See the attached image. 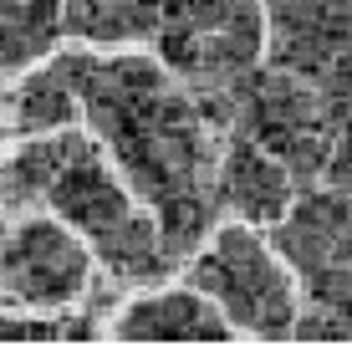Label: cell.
I'll return each instance as SVG.
<instances>
[{
	"label": "cell",
	"instance_id": "obj_12",
	"mask_svg": "<svg viewBox=\"0 0 352 352\" xmlns=\"http://www.w3.org/2000/svg\"><path fill=\"white\" fill-rule=\"evenodd\" d=\"M0 138H6V123H0Z\"/></svg>",
	"mask_w": 352,
	"mask_h": 352
},
{
	"label": "cell",
	"instance_id": "obj_6",
	"mask_svg": "<svg viewBox=\"0 0 352 352\" xmlns=\"http://www.w3.org/2000/svg\"><path fill=\"white\" fill-rule=\"evenodd\" d=\"M118 342H230L235 327L204 291H153L118 311L113 322Z\"/></svg>",
	"mask_w": 352,
	"mask_h": 352
},
{
	"label": "cell",
	"instance_id": "obj_3",
	"mask_svg": "<svg viewBox=\"0 0 352 352\" xmlns=\"http://www.w3.org/2000/svg\"><path fill=\"white\" fill-rule=\"evenodd\" d=\"M265 46V10L261 0H164L159 52L168 72L204 97V107L230 102L245 87Z\"/></svg>",
	"mask_w": 352,
	"mask_h": 352
},
{
	"label": "cell",
	"instance_id": "obj_8",
	"mask_svg": "<svg viewBox=\"0 0 352 352\" xmlns=\"http://www.w3.org/2000/svg\"><path fill=\"white\" fill-rule=\"evenodd\" d=\"M82 113L77 102V82H72V67L67 56H56L52 67L31 72L26 82H21L16 92H10L6 113H0V123L6 133H21V138H41V133H56V128H72Z\"/></svg>",
	"mask_w": 352,
	"mask_h": 352
},
{
	"label": "cell",
	"instance_id": "obj_1",
	"mask_svg": "<svg viewBox=\"0 0 352 352\" xmlns=\"http://www.w3.org/2000/svg\"><path fill=\"white\" fill-rule=\"evenodd\" d=\"M77 102L128 189L153 210L174 261L210 240L220 148L204 107L148 56H67Z\"/></svg>",
	"mask_w": 352,
	"mask_h": 352
},
{
	"label": "cell",
	"instance_id": "obj_2",
	"mask_svg": "<svg viewBox=\"0 0 352 352\" xmlns=\"http://www.w3.org/2000/svg\"><path fill=\"white\" fill-rule=\"evenodd\" d=\"M0 189H6V210L46 204L62 225L87 240V250L123 286H148L179 265L164 245L153 210L128 189L102 143L77 128L26 138L0 164Z\"/></svg>",
	"mask_w": 352,
	"mask_h": 352
},
{
	"label": "cell",
	"instance_id": "obj_7",
	"mask_svg": "<svg viewBox=\"0 0 352 352\" xmlns=\"http://www.w3.org/2000/svg\"><path fill=\"white\" fill-rule=\"evenodd\" d=\"M214 194L250 225H271L291 210V174L281 168L276 153L256 148V143H235L220 153V184Z\"/></svg>",
	"mask_w": 352,
	"mask_h": 352
},
{
	"label": "cell",
	"instance_id": "obj_11",
	"mask_svg": "<svg viewBox=\"0 0 352 352\" xmlns=\"http://www.w3.org/2000/svg\"><path fill=\"white\" fill-rule=\"evenodd\" d=\"M92 337V322L77 317H56V311H41V317H0V342H82Z\"/></svg>",
	"mask_w": 352,
	"mask_h": 352
},
{
	"label": "cell",
	"instance_id": "obj_9",
	"mask_svg": "<svg viewBox=\"0 0 352 352\" xmlns=\"http://www.w3.org/2000/svg\"><path fill=\"white\" fill-rule=\"evenodd\" d=\"M164 0H62V31L92 46H123L159 36Z\"/></svg>",
	"mask_w": 352,
	"mask_h": 352
},
{
	"label": "cell",
	"instance_id": "obj_5",
	"mask_svg": "<svg viewBox=\"0 0 352 352\" xmlns=\"http://www.w3.org/2000/svg\"><path fill=\"white\" fill-rule=\"evenodd\" d=\"M97 256L52 210L0 230V301L10 311H72L92 291Z\"/></svg>",
	"mask_w": 352,
	"mask_h": 352
},
{
	"label": "cell",
	"instance_id": "obj_10",
	"mask_svg": "<svg viewBox=\"0 0 352 352\" xmlns=\"http://www.w3.org/2000/svg\"><path fill=\"white\" fill-rule=\"evenodd\" d=\"M62 36V0H0V77L36 67Z\"/></svg>",
	"mask_w": 352,
	"mask_h": 352
},
{
	"label": "cell",
	"instance_id": "obj_4",
	"mask_svg": "<svg viewBox=\"0 0 352 352\" xmlns=\"http://www.w3.org/2000/svg\"><path fill=\"white\" fill-rule=\"evenodd\" d=\"M189 286L204 291L235 332H250L261 342H281L301 322L286 265L250 225L214 230L210 245L189 261Z\"/></svg>",
	"mask_w": 352,
	"mask_h": 352
}]
</instances>
